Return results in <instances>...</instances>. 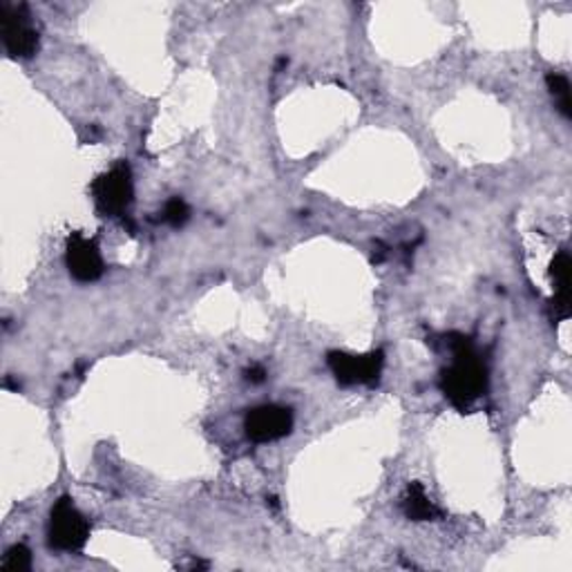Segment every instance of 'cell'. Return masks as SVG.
I'll use <instances>...</instances> for the list:
<instances>
[{"label": "cell", "mask_w": 572, "mask_h": 572, "mask_svg": "<svg viewBox=\"0 0 572 572\" xmlns=\"http://www.w3.org/2000/svg\"><path fill=\"white\" fill-rule=\"evenodd\" d=\"M401 508L412 521H434L441 517V510L430 501L425 488L421 484H410L407 492L401 501Z\"/></svg>", "instance_id": "9"}, {"label": "cell", "mask_w": 572, "mask_h": 572, "mask_svg": "<svg viewBox=\"0 0 572 572\" xmlns=\"http://www.w3.org/2000/svg\"><path fill=\"white\" fill-rule=\"evenodd\" d=\"M244 380H246V383H251V385H262L264 380H266V369L262 364H253V367H248L244 371Z\"/></svg>", "instance_id": "13"}, {"label": "cell", "mask_w": 572, "mask_h": 572, "mask_svg": "<svg viewBox=\"0 0 572 572\" xmlns=\"http://www.w3.org/2000/svg\"><path fill=\"white\" fill-rule=\"evenodd\" d=\"M3 570H12V572H25V570H30L32 568V552H30V548L28 545H23V543H17V545H12L8 552H6V557H3Z\"/></svg>", "instance_id": "11"}, {"label": "cell", "mask_w": 572, "mask_h": 572, "mask_svg": "<svg viewBox=\"0 0 572 572\" xmlns=\"http://www.w3.org/2000/svg\"><path fill=\"white\" fill-rule=\"evenodd\" d=\"M161 220L166 224H170L172 229H181L188 220H190V209L181 198H172L166 206H163V215Z\"/></svg>", "instance_id": "12"}, {"label": "cell", "mask_w": 572, "mask_h": 572, "mask_svg": "<svg viewBox=\"0 0 572 572\" xmlns=\"http://www.w3.org/2000/svg\"><path fill=\"white\" fill-rule=\"evenodd\" d=\"M89 521L78 512L70 497H61L52 512L47 526V543L59 552H81L89 539Z\"/></svg>", "instance_id": "4"}, {"label": "cell", "mask_w": 572, "mask_h": 572, "mask_svg": "<svg viewBox=\"0 0 572 572\" xmlns=\"http://www.w3.org/2000/svg\"><path fill=\"white\" fill-rule=\"evenodd\" d=\"M445 345L454 358L441 373V392L456 410L465 412L488 392V367L467 336L449 333L445 336Z\"/></svg>", "instance_id": "1"}, {"label": "cell", "mask_w": 572, "mask_h": 572, "mask_svg": "<svg viewBox=\"0 0 572 572\" xmlns=\"http://www.w3.org/2000/svg\"><path fill=\"white\" fill-rule=\"evenodd\" d=\"M0 36L12 59H32L39 52L41 36L23 3L0 0Z\"/></svg>", "instance_id": "3"}, {"label": "cell", "mask_w": 572, "mask_h": 572, "mask_svg": "<svg viewBox=\"0 0 572 572\" xmlns=\"http://www.w3.org/2000/svg\"><path fill=\"white\" fill-rule=\"evenodd\" d=\"M92 198L97 211L106 218L126 215L135 202V181L128 163H117L92 181Z\"/></svg>", "instance_id": "2"}, {"label": "cell", "mask_w": 572, "mask_h": 572, "mask_svg": "<svg viewBox=\"0 0 572 572\" xmlns=\"http://www.w3.org/2000/svg\"><path fill=\"white\" fill-rule=\"evenodd\" d=\"M550 273L557 284V294L552 300L554 316L559 320H565L570 316V255L568 251H559L550 264Z\"/></svg>", "instance_id": "8"}, {"label": "cell", "mask_w": 572, "mask_h": 572, "mask_svg": "<svg viewBox=\"0 0 572 572\" xmlns=\"http://www.w3.org/2000/svg\"><path fill=\"white\" fill-rule=\"evenodd\" d=\"M246 436L253 443H275L294 432V412L282 405H259L244 419Z\"/></svg>", "instance_id": "6"}, {"label": "cell", "mask_w": 572, "mask_h": 572, "mask_svg": "<svg viewBox=\"0 0 572 572\" xmlns=\"http://www.w3.org/2000/svg\"><path fill=\"white\" fill-rule=\"evenodd\" d=\"M65 266H67L70 275L81 284L97 282L106 271V264H104V257H102V251H99L97 242L87 240L81 233H72L67 237Z\"/></svg>", "instance_id": "7"}, {"label": "cell", "mask_w": 572, "mask_h": 572, "mask_svg": "<svg viewBox=\"0 0 572 572\" xmlns=\"http://www.w3.org/2000/svg\"><path fill=\"white\" fill-rule=\"evenodd\" d=\"M327 364L338 383L345 388L378 385L380 373H383V367H385V353L371 351L364 356H353L345 351H329Z\"/></svg>", "instance_id": "5"}, {"label": "cell", "mask_w": 572, "mask_h": 572, "mask_svg": "<svg viewBox=\"0 0 572 572\" xmlns=\"http://www.w3.org/2000/svg\"><path fill=\"white\" fill-rule=\"evenodd\" d=\"M545 85L550 89L552 97L559 102V110L565 119L572 117V110H570V83L563 74H557V72H550L545 76Z\"/></svg>", "instance_id": "10"}]
</instances>
